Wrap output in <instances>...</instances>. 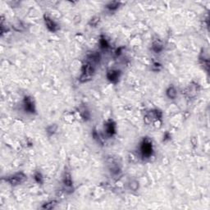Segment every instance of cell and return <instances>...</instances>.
<instances>
[{
	"label": "cell",
	"instance_id": "obj_9",
	"mask_svg": "<svg viewBox=\"0 0 210 210\" xmlns=\"http://www.w3.org/2000/svg\"><path fill=\"white\" fill-rule=\"evenodd\" d=\"M152 49L154 50L156 53H159V52H162L163 49V44L159 41L154 42L152 44Z\"/></svg>",
	"mask_w": 210,
	"mask_h": 210
},
{
	"label": "cell",
	"instance_id": "obj_15",
	"mask_svg": "<svg viewBox=\"0 0 210 210\" xmlns=\"http://www.w3.org/2000/svg\"><path fill=\"white\" fill-rule=\"evenodd\" d=\"M99 21H100V17H94L93 19H91V21L90 22V24L91 25H96L97 23L99 22Z\"/></svg>",
	"mask_w": 210,
	"mask_h": 210
},
{
	"label": "cell",
	"instance_id": "obj_12",
	"mask_svg": "<svg viewBox=\"0 0 210 210\" xmlns=\"http://www.w3.org/2000/svg\"><path fill=\"white\" fill-rule=\"evenodd\" d=\"M100 42V47L102 48L103 49H107L109 47L108 41L106 39L105 37H103V36H101Z\"/></svg>",
	"mask_w": 210,
	"mask_h": 210
},
{
	"label": "cell",
	"instance_id": "obj_13",
	"mask_svg": "<svg viewBox=\"0 0 210 210\" xmlns=\"http://www.w3.org/2000/svg\"><path fill=\"white\" fill-rule=\"evenodd\" d=\"M57 205V202L54 201V200H52V201L49 202V203H45L43 206H42V208H46V209H52L54 208V206Z\"/></svg>",
	"mask_w": 210,
	"mask_h": 210
},
{
	"label": "cell",
	"instance_id": "obj_3",
	"mask_svg": "<svg viewBox=\"0 0 210 210\" xmlns=\"http://www.w3.org/2000/svg\"><path fill=\"white\" fill-rule=\"evenodd\" d=\"M23 107L25 112L27 113H33L36 112V107H35V103L33 102V100L31 97L25 96L23 100Z\"/></svg>",
	"mask_w": 210,
	"mask_h": 210
},
{
	"label": "cell",
	"instance_id": "obj_6",
	"mask_svg": "<svg viewBox=\"0 0 210 210\" xmlns=\"http://www.w3.org/2000/svg\"><path fill=\"white\" fill-rule=\"evenodd\" d=\"M120 77V72L117 70H109L107 72V78L111 82H117Z\"/></svg>",
	"mask_w": 210,
	"mask_h": 210
},
{
	"label": "cell",
	"instance_id": "obj_10",
	"mask_svg": "<svg viewBox=\"0 0 210 210\" xmlns=\"http://www.w3.org/2000/svg\"><path fill=\"white\" fill-rule=\"evenodd\" d=\"M119 6H120V3L118 2H111L107 5V8L110 12H113L118 8Z\"/></svg>",
	"mask_w": 210,
	"mask_h": 210
},
{
	"label": "cell",
	"instance_id": "obj_14",
	"mask_svg": "<svg viewBox=\"0 0 210 210\" xmlns=\"http://www.w3.org/2000/svg\"><path fill=\"white\" fill-rule=\"evenodd\" d=\"M34 179L36 180V181L39 184H42L43 183V176L40 172H36L35 173V176H34Z\"/></svg>",
	"mask_w": 210,
	"mask_h": 210
},
{
	"label": "cell",
	"instance_id": "obj_7",
	"mask_svg": "<svg viewBox=\"0 0 210 210\" xmlns=\"http://www.w3.org/2000/svg\"><path fill=\"white\" fill-rule=\"evenodd\" d=\"M63 184L66 188L72 189V176L68 171H65V174L63 177Z\"/></svg>",
	"mask_w": 210,
	"mask_h": 210
},
{
	"label": "cell",
	"instance_id": "obj_11",
	"mask_svg": "<svg viewBox=\"0 0 210 210\" xmlns=\"http://www.w3.org/2000/svg\"><path fill=\"white\" fill-rule=\"evenodd\" d=\"M57 129H58V127L55 124H53L50 125L49 127H48L46 130H47V133L49 134V136H52V135L55 134V132L57 131Z\"/></svg>",
	"mask_w": 210,
	"mask_h": 210
},
{
	"label": "cell",
	"instance_id": "obj_2",
	"mask_svg": "<svg viewBox=\"0 0 210 210\" xmlns=\"http://www.w3.org/2000/svg\"><path fill=\"white\" fill-rule=\"evenodd\" d=\"M26 180V176L23 172H17L6 178V181L10 183L12 185H18Z\"/></svg>",
	"mask_w": 210,
	"mask_h": 210
},
{
	"label": "cell",
	"instance_id": "obj_8",
	"mask_svg": "<svg viewBox=\"0 0 210 210\" xmlns=\"http://www.w3.org/2000/svg\"><path fill=\"white\" fill-rule=\"evenodd\" d=\"M167 96L168 97L170 100H174L177 96V91L174 86H170L166 91Z\"/></svg>",
	"mask_w": 210,
	"mask_h": 210
},
{
	"label": "cell",
	"instance_id": "obj_1",
	"mask_svg": "<svg viewBox=\"0 0 210 210\" xmlns=\"http://www.w3.org/2000/svg\"><path fill=\"white\" fill-rule=\"evenodd\" d=\"M154 149H153L152 141L149 138H144L141 144V153L143 158H149L152 156Z\"/></svg>",
	"mask_w": 210,
	"mask_h": 210
},
{
	"label": "cell",
	"instance_id": "obj_4",
	"mask_svg": "<svg viewBox=\"0 0 210 210\" xmlns=\"http://www.w3.org/2000/svg\"><path fill=\"white\" fill-rule=\"evenodd\" d=\"M104 129L108 136L111 137V136L115 135V133H116V126H115V123L113 122V121L109 120V121L106 122V124L104 125Z\"/></svg>",
	"mask_w": 210,
	"mask_h": 210
},
{
	"label": "cell",
	"instance_id": "obj_5",
	"mask_svg": "<svg viewBox=\"0 0 210 210\" xmlns=\"http://www.w3.org/2000/svg\"><path fill=\"white\" fill-rule=\"evenodd\" d=\"M44 22H45V25L49 29V31H52V32H55L58 30V25L56 24V22H53L49 17H44Z\"/></svg>",
	"mask_w": 210,
	"mask_h": 210
}]
</instances>
